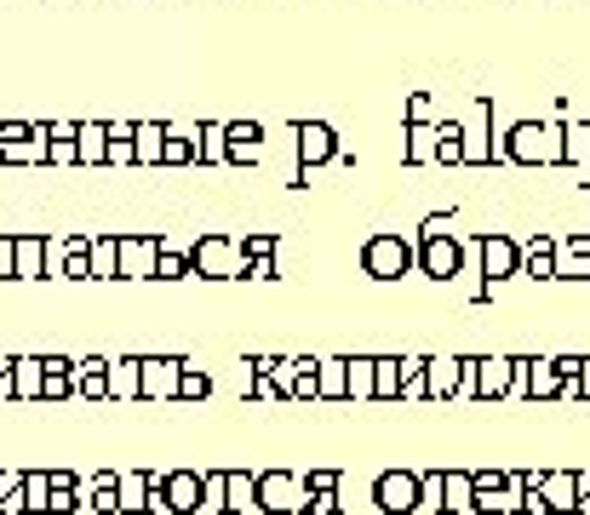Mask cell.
<instances>
[{
  "mask_svg": "<svg viewBox=\"0 0 590 515\" xmlns=\"http://www.w3.org/2000/svg\"><path fill=\"white\" fill-rule=\"evenodd\" d=\"M292 155H299V172H310V166H333L344 155V144L327 121H299L292 126Z\"/></svg>",
  "mask_w": 590,
  "mask_h": 515,
  "instance_id": "obj_10",
  "label": "cell"
},
{
  "mask_svg": "<svg viewBox=\"0 0 590 515\" xmlns=\"http://www.w3.org/2000/svg\"><path fill=\"white\" fill-rule=\"evenodd\" d=\"M178 356H138V401H173L178 395Z\"/></svg>",
  "mask_w": 590,
  "mask_h": 515,
  "instance_id": "obj_13",
  "label": "cell"
},
{
  "mask_svg": "<svg viewBox=\"0 0 590 515\" xmlns=\"http://www.w3.org/2000/svg\"><path fill=\"white\" fill-rule=\"evenodd\" d=\"M167 509L173 515H195L201 504V470H167Z\"/></svg>",
  "mask_w": 590,
  "mask_h": 515,
  "instance_id": "obj_20",
  "label": "cell"
},
{
  "mask_svg": "<svg viewBox=\"0 0 590 515\" xmlns=\"http://www.w3.org/2000/svg\"><path fill=\"white\" fill-rule=\"evenodd\" d=\"M402 395V356H373V401Z\"/></svg>",
  "mask_w": 590,
  "mask_h": 515,
  "instance_id": "obj_31",
  "label": "cell"
},
{
  "mask_svg": "<svg viewBox=\"0 0 590 515\" xmlns=\"http://www.w3.org/2000/svg\"><path fill=\"white\" fill-rule=\"evenodd\" d=\"M418 509H436L442 515V470H424L418 475Z\"/></svg>",
  "mask_w": 590,
  "mask_h": 515,
  "instance_id": "obj_43",
  "label": "cell"
},
{
  "mask_svg": "<svg viewBox=\"0 0 590 515\" xmlns=\"http://www.w3.org/2000/svg\"><path fill=\"white\" fill-rule=\"evenodd\" d=\"M458 378H465V356H424V401H453Z\"/></svg>",
  "mask_w": 590,
  "mask_h": 515,
  "instance_id": "obj_15",
  "label": "cell"
},
{
  "mask_svg": "<svg viewBox=\"0 0 590 515\" xmlns=\"http://www.w3.org/2000/svg\"><path fill=\"white\" fill-rule=\"evenodd\" d=\"M499 161L505 166H562V121H510L499 137Z\"/></svg>",
  "mask_w": 590,
  "mask_h": 515,
  "instance_id": "obj_1",
  "label": "cell"
},
{
  "mask_svg": "<svg viewBox=\"0 0 590 515\" xmlns=\"http://www.w3.org/2000/svg\"><path fill=\"white\" fill-rule=\"evenodd\" d=\"M12 281H46V235H12Z\"/></svg>",
  "mask_w": 590,
  "mask_h": 515,
  "instance_id": "obj_17",
  "label": "cell"
},
{
  "mask_svg": "<svg viewBox=\"0 0 590 515\" xmlns=\"http://www.w3.org/2000/svg\"><path fill=\"white\" fill-rule=\"evenodd\" d=\"M447 229H453V218H447V213H431V218L418 224V240H431V235H447Z\"/></svg>",
  "mask_w": 590,
  "mask_h": 515,
  "instance_id": "obj_45",
  "label": "cell"
},
{
  "mask_svg": "<svg viewBox=\"0 0 590 515\" xmlns=\"http://www.w3.org/2000/svg\"><path fill=\"white\" fill-rule=\"evenodd\" d=\"M161 166H195V126L173 132L167 126V144H161Z\"/></svg>",
  "mask_w": 590,
  "mask_h": 515,
  "instance_id": "obj_38",
  "label": "cell"
},
{
  "mask_svg": "<svg viewBox=\"0 0 590 515\" xmlns=\"http://www.w3.org/2000/svg\"><path fill=\"white\" fill-rule=\"evenodd\" d=\"M413 269H418V247H413L407 235H390V229L368 235L362 275H373V281H402V275H413Z\"/></svg>",
  "mask_w": 590,
  "mask_h": 515,
  "instance_id": "obj_2",
  "label": "cell"
},
{
  "mask_svg": "<svg viewBox=\"0 0 590 515\" xmlns=\"http://www.w3.org/2000/svg\"><path fill=\"white\" fill-rule=\"evenodd\" d=\"M458 144H465V166H494L499 161V144H494V103L476 97L470 115L458 121Z\"/></svg>",
  "mask_w": 590,
  "mask_h": 515,
  "instance_id": "obj_7",
  "label": "cell"
},
{
  "mask_svg": "<svg viewBox=\"0 0 590 515\" xmlns=\"http://www.w3.org/2000/svg\"><path fill=\"white\" fill-rule=\"evenodd\" d=\"M579 401H590V356H584V367H579Z\"/></svg>",
  "mask_w": 590,
  "mask_h": 515,
  "instance_id": "obj_48",
  "label": "cell"
},
{
  "mask_svg": "<svg viewBox=\"0 0 590 515\" xmlns=\"http://www.w3.org/2000/svg\"><path fill=\"white\" fill-rule=\"evenodd\" d=\"M550 281H590V229L556 235V269Z\"/></svg>",
  "mask_w": 590,
  "mask_h": 515,
  "instance_id": "obj_14",
  "label": "cell"
},
{
  "mask_svg": "<svg viewBox=\"0 0 590 515\" xmlns=\"http://www.w3.org/2000/svg\"><path fill=\"white\" fill-rule=\"evenodd\" d=\"M550 269H556V235H534V240H521V275H534V281H550Z\"/></svg>",
  "mask_w": 590,
  "mask_h": 515,
  "instance_id": "obj_23",
  "label": "cell"
},
{
  "mask_svg": "<svg viewBox=\"0 0 590 515\" xmlns=\"http://www.w3.org/2000/svg\"><path fill=\"white\" fill-rule=\"evenodd\" d=\"M104 150H110V126L104 121H75V161L104 166Z\"/></svg>",
  "mask_w": 590,
  "mask_h": 515,
  "instance_id": "obj_24",
  "label": "cell"
},
{
  "mask_svg": "<svg viewBox=\"0 0 590 515\" xmlns=\"http://www.w3.org/2000/svg\"><path fill=\"white\" fill-rule=\"evenodd\" d=\"M86 275L92 281H121V235H86Z\"/></svg>",
  "mask_w": 590,
  "mask_h": 515,
  "instance_id": "obj_19",
  "label": "cell"
},
{
  "mask_svg": "<svg viewBox=\"0 0 590 515\" xmlns=\"http://www.w3.org/2000/svg\"><path fill=\"white\" fill-rule=\"evenodd\" d=\"M161 235H121V281H149Z\"/></svg>",
  "mask_w": 590,
  "mask_h": 515,
  "instance_id": "obj_16",
  "label": "cell"
},
{
  "mask_svg": "<svg viewBox=\"0 0 590 515\" xmlns=\"http://www.w3.org/2000/svg\"><path fill=\"white\" fill-rule=\"evenodd\" d=\"M0 281H12V235H0Z\"/></svg>",
  "mask_w": 590,
  "mask_h": 515,
  "instance_id": "obj_46",
  "label": "cell"
},
{
  "mask_svg": "<svg viewBox=\"0 0 590 515\" xmlns=\"http://www.w3.org/2000/svg\"><path fill=\"white\" fill-rule=\"evenodd\" d=\"M189 275H207V281H247V258L229 235H201L189 247Z\"/></svg>",
  "mask_w": 590,
  "mask_h": 515,
  "instance_id": "obj_5",
  "label": "cell"
},
{
  "mask_svg": "<svg viewBox=\"0 0 590 515\" xmlns=\"http://www.w3.org/2000/svg\"><path fill=\"white\" fill-rule=\"evenodd\" d=\"M436 166H465V144H458V121H436Z\"/></svg>",
  "mask_w": 590,
  "mask_h": 515,
  "instance_id": "obj_39",
  "label": "cell"
},
{
  "mask_svg": "<svg viewBox=\"0 0 590 515\" xmlns=\"http://www.w3.org/2000/svg\"><path fill=\"white\" fill-rule=\"evenodd\" d=\"M189 275V253H178L173 240H161V253H155V275L149 281H184Z\"/></svg>",
  "mask_w": 590,
  "mask_h": 515,
  "instance_id": "obj_37",
  "label": "cell"
},
{
  "mask_svg": "<svg viewBox=\"0 0 590 515\" xmlns=\"http://www.w3.org/2000/svg\"><path fill=\"white\" fill-rule=\"evenodd\" d=\"M258 509H270V515H299V509H310L304 475H299V470H265V475H258Z\"/></svg>",
  "mask_w": 590,
  "mask_h": 515,
  "instance_id": "obj_6",
  "label": "cell"
},
{
  "mask_svg": "<svg viewBox=\"0 0 590 515\" xmlns=\"http://www.w3.org/2000/svg\"><path fill=\"white\" fill-rule=\"evenodd\" d=\"M573 481H579V515H590V470H573Z\"/></svg>",
  "mask_w": 590,
  "mask_h": 515,
  "instance_id": "obj_47",
  "label": "cell"
},
{
  "mask_svg": "<svg viewBox=\"0 0 590 515\" xmlns=\"http://www.w3.org/2000/svg\"><path fill=\"white\" fill-rule=\"evenodd\" d=\"M115 475H121V470H97V475L86 481V504H92L97 515H121V493H115Z\"/></svg>",
  "mask_w": 590,
  "mask_h": 515,
  "instance_id": "obj_32",
  "label": "cell"
},
{
  "mask_svg": "<svg viewBox=\"0 0 590 515\" xmlns=\"http://www.w3.org/2000/svg\"><path fill=\"white\" fill-rule=\"evenodd\" d=\"M110 401H138V356L110 361Z\"/></svg>",
  "mask_w": 590,
  "mask_h": 515,
  "instance_id": "obj_33",
  "label": "cell"
},
{
  "mask_svg": "<svg viewBox=\"0 0 590 515\" xmlns=\"http://www.w3.org/2000/svg\"><path fill=\"white\" fill-rule=\"evenodd\" d=\"M431 121H436V97H431V92H407L402 126H431Z\"/></svg>",
  "mask_w": 590,
  "mask_h": 515,
  "instance_id": "obj_42",
  "label": "cell"
},
{
  "mask_svg": "<svg viewBox=\"0 0 590 515\" xmlns=\"http://www.w3.org/2000/svg\"><path fill=\"white\" fill-rule=\"evenodd\" d=\"M75 390H70V372H46L41 367V401H70Z\"/></svg>",
  "mask_w": 590,
  "mask_h": 515,
  "instance_id": "obj_44",
  "label": "cell"
},
{
  "mask_svg": "<svg viewBox=\"0 0 590 515\" xmlns=\"http://www.w3.org/2000/svg\"><path fill=\"white\" fill-rule=\"evenodd\" d=\"M218 161H224V126L201 121L195 126V166H218Z\"/></svg>",
  "mask_w": 590,
  "mask_h": 515,
  "instance_id": "obj_35",
  "label": "cell"
},
{
  "mask_svg": "<svg viewBox=\"0 0 590 515\" xmlns=\"http://www.w3.org/2000/svg\"><path fill=\"white\" fill-rule=\"evenodd\" d=\"M562 166H579L590 189V121H562Z\"/></svg>",
  "mask_w": 590,
  "mask_h": 515,
  "instance_id": "obj_22",
  "label": "cell"
},
{
  "mask_svg": "<svg viewBox=\"0 0 590 515\" xmlns=\"http://www.w3.org/2000/svg\"><path fill=\"white\" fill-rule=\"evenodd\" d=\"M458 395H476V401H505V395H516V356H465Z\"/></svg>",
  "mask_w": 590,
  "mask_h": 515,
  "instance_id": "obj_3",
  "label": "cell"
},
{
  "mask_svg": "<svg viewBox=\"0 0 590 515\" xmlns=\"http://www.w3.org/2000/svg\"><path fill=\"white\" fill-rule=\"evenodd\" d=\"M270 155V137L258 121H224V161L229 166H258Z\"/></svg>",
  "mask_w": 590,
  "mask_h": 515,
  "instance_id": "obj_12",
  "label": "cell"
},
{
  "mask_svg": "<svg viewBox=\"0 0 590 515\" xmlns=\"http://www.w3.org/2000/svg\"><path fill=\"white\" fill-rule=\"evenodd\" d=\"M470 509V470H442V515Z\"/></svg>",
  "mask_w": 590,
  "mask_h": 515,
  "instance_id": "obj_34",
  "label": "cell"
},
{
  "mask_svg": "<svg viewBox=\"0 0 590 515\" xmlns=\"http://www.w3.org/2000/svg\"><path fill=\"white\" fill-rule=\"evenodd\" d=\"M476 275H482L487 292H494L499 281H516V275H521V240L505 235V229L476 235Z\"/></svg>",
  "mask_w": 590,
  "mask_h": 515,
  "instance_id": "obj_4",
  "label": "cell"
},
{
  "mask_svg": "<svg viewBox=\"0 0 590 515\" xmlns=\"http://www.w3.org/2000/svg\"><path fill=\"white\" fill-rule=\"evenodd\" d=\"M213 395V372H201V367H189L184 361V372H178V395L173 401H207Z\"/></svg>",
  "mask_w": 590,
  "mask_h": 515,
  "instance_id": "obj_41",
  "label": "cell"
},
{
  "mask_svg": "<svg viewBox=\"0 0 590 515\" xmlns=\"http://www.w3.org/2000/svg\"><path fill=\"white\" fill-rule=\"evenodd\" d=\"M315 401H344V356L315 361Z\"/></svg>",
  "mask_w": 590,
  "mask_h": 515,
  "instance_id": "obj_36",
  "label": "cell"
},
{
  "mask_svg": "<svg viewBox=\"0 0 590 515\" xmlns=\"http://www.w3.org/2000/svg\"><path fill=\"white\" fill-rule=\"evenodd\" d=\"M70 390H75L81 401H110V361H104V356H81V361L70 367Z\"/></svg>",
  "mask_w": 590,
  "mask_h": 515,
  "instance_id": "obj_18",
  "label": "cell"
},
{
  "mask_svg": "<svg viewBox=\"0 0 590 515\" xmlns=\"http://www.w3.org/2000/svg\"><path fill=\"white\" fill-rule=\"evenodd\" d=\"M161 144H167V126L133 121V166H161Z\"/></svg>",
  "mask_w": 590,
  "mask_h": 515,
  "instance_id": "obj_25",
  "label": "cell"
},
{
  "mask_svg": "<svg viewBox=\"0 0 590 515\" xmlns=\"http://www.w3.org/2000/svg\"><path fill=\"white\" fill-rule=\"evenodd\" d=\"M46 493H52V475L46 470H23V509L29 515H46Z\"/></svg>",
  "mask_w": 590,
  "mask_h": 515,
  "instance_id": "obj_40",
  "label": "cell"
},
{
  "mask_svg": "<svg viewBox=\"0 0 590 515\" xmlns=\"http://www.w3.org/2000/svg\"><path fill=\"white\" fill-rule=\"evenodd\" d=\"M344 401H373V356H344Z\"/></svg>",
  "mask_w": 590,
  "mask_h": 515,
  "instance_id": "obj_30",
  "label": "cell"
},
{
  "mask_svg": "<svg viewBox=\"0 0 590 515\" xmlns=\"http://www.w3.org/2000/svg\"><path fill=\"white\" fill-rule=\"evenodd\" d=\"M224 509L229 515L258 509V475L252 470H224Z\"/></svg>",
  "mask_w": 590,
  "mask_h": 515,
  "instance_id": "obj_21",
  "label": "cell"
},
{
  "mask_svg": "<svg viewBox=\"0 0 590 515\" xmlns=\"http://www.w3.org/2000/svg\"><path fill=\"white\" fill-rule=\"evenodd\" d=\"M115 493H121L126 515H144L149 509V470H121L115 475Z\"/></svg>",
  "mask_w": 590,
  "mask_h": 515,
  "instance_id": "obj_28",
  "label": "cell"
},
{
  "mask_svg": "<svg viewBox=\"0 0 590 515\" xmlns=\"http://www.w3.org/2000/svg\"><path fill=\"white\" fill-rule=\"evenodd\" d=\"M12 401H41V356H12Z\"/></svg>",
  "mask_w": 590,
  "mask_h": 515,
  "instance_id": "obj_29",
  "label": "cell"
},
{
  "mask_svg": "<svg viewBox=\"0 0 590 515\" xmlns=\"http://www.w3.org/2000/svg\"><path fill=\"white\" fill-rule=\"evenodd\" d=\"M431 161H436V121L402 126V166H431Z\"/></svg>",
  "mask_w": 590,
  "mask_h": 515,
  "instance_id": "obj_26",
  "label": "cell"
},
{
  "mask_svg": "<svg viewBox=\"0 0 590 515\" xmlns=\"http://www.w3.org/2000/svg\"><path fill=\"white\" fill-rule=\"evenodd\" d=\"M418 247V275H431V281H458L465 275V235H431V240H413Z\"/></svg>",
  "mask_w": 590,
  "mask_h": 515,
  "instance_id": "obj_8",
  "label": "cell"
},
{
  "mask_svg": "<svg viewBox=\"0 0 590 515\" xmlns=\"http://www.w3.org/2000/svg\"><path fill=\"white\" fill-rule=\"evenodd\" d=\"M0 166H46V126L0 121Z\"/></svg>",
  "mask_w": 590,
  "mask_h": 515,
  "instance_id": "obj_9",
  "label": "cell"
},
{
  "mask_svg": "<svg viewBox=\"0 0 590 515\" xmlns=\"http://www.w3.org/2000/svg\"><path fill=\"white\" fill-rule=\"evenodd\" d=\"M373 504H379L384 515H413V509H418V470H379Z\"/></svg>",
  "mask_w": 590,
  "mask_h": 515,
  "instance_id": "obj_11",
  "label": "cell"
},
{
  "mask_svg": "<svg viewBox=\"0 0 590 515\" xmlns=\"http://www.w3.org/2000/svg\"><path fill=\"white\" fill-rule=\"evenodd\" d=\"M304 487H310V509H315V515L344 509V504H339V470H310Z\"/></svg>",
  "mask_w": 590,
  "mask_h": 515,
  "instance_id": "obj_27",
  "label": "cell"
}]
</instances>
